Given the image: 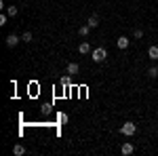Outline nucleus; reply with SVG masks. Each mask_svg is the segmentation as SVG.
I'll use <instances>...</instances> for the list:
<instances>
[{"mask_svg": "<svg viewBox=\"0 0 158 156\" xmlns=\"http://www.w3.org/2000/svg\"><path fill=\"white\" fill-rule=\"evenodd\" d=\"M106 57H108V51H106L103 47L93 48V53H91V59L95 61V63H101V61H106Z\"/></svg>", "mask_w": 158, "mask_h": 156, "instance_id": "nucleus-1", "label": "nucleus"}, {"mask_svg": "<svg viewBox=\"0 0 158 156\" xmlns=\"http://www.w3.org/2000/svg\"><path fill=\"white\" fill-rule=\"evenodd\" d=\"M120 133L131 137V135H135V133H137V124H133V122H124V124L120 127Z\"/></svg>", "mask_w": 158, "mask_h": 156, "instance_id": "nucleus-2", "label": "nucleus"}, {"mask_svg": "<svg viewBox=\"0 0 158 156\" xmlns=\"http://www.w3.org/2000/svg\"><path fill=\"white\" fill-rule=\"evenodd\" d=\"M19 42H21V38H19V36H15V34H9V36H6V47H9V48L17 47Z\"/></svg>", "mask_w": 158, "mask_h": 156, "instance_id": "nucleus-3", "label": "nucleus"}, {"mask_svg": "<svg viewBox=\"0 0 158 156\" xmlns=\"http://www.w3.org/2000/svg\"><path fill=\"white\" fill-rule=\"evenodd\" d=\"M116 44H118V48L124 51V48H129V44H131V38L129 36H120L118 40H116Z\"/></svg>", "mask_w": 158, "mask_h": 156, "instance_id": "nucleus-4", "label": "nucleus"}, {"mask_svg": "<svg viewBox=\"0 0 158 156\" xmlns=\"http://www.w3.org/2000/svg\"><path fill=\"white\" fill-rule=\"evenodd\" d=\"M120 152H122V154H124V156L133 154V152H135V145L131 144V141H127V144H122V148H120Z\"/></svg>", "mask_w": 158, "mask_h": 156, "instance_id": "nucleus-5", "label": "nucleus"}, {"mask_svg": "<svg viewBox=\"0 0 158 156\" xmlns=\"http://www.w3.org/2000/svg\"><path fill=\"white\" fill-rule=\"evenodd\" d=\"M78 53H80V55H89V53H93V51H91V44H89V42H80V44H78Z\"/></svg>", "mask_w": 158, "mask_h": 156, "instance_id": "nucleus-6", "label": "nucleus"}, {"mask_svg": "<svg viewBox=\"0 0 158 156\" xmlns=\"http://www.w3.org/2000/svg\"><path fill=\"white\" fill-rule=\"evenodd\" d=\"M78 70H80V68H78V63H68L65 74H68V76H76V74H78Z\"/></svg>", "mask_w": 158, "mask_h": 156, "instance_id": "nucleus-7", "label": "nucleus"}, {"mask_svg": "<svg viewBox=\"0 0 158 156\" xmlns=\"http://www.w3.org/2000/svg\"><path fill=\"white\" fill-rule=\"evenodd\" d=\"M148 57L152 61H158V47H150L148 48Z\"/></svg>", "mask_w": 158, "mask_h": 156, "instance_id": "nucleus-8", "label": "nucleus"}, {"mask_svg": "<svg viewBox=\"0 0 158 156\" xmlns=\"http://www.w3.org/2000/svg\"><path fill=\"white\" fill-rule=\"evenodd\" d=\"M86 25H89L91 30H93V27H97V25H99V17H97V15H91V17H89V21H86Z\"/></svg>", "mask_w": 158, "mask_h": 156, "instance_id": "nucleus-9", "label": "nucleus"}, {"mask_svg": "<svg viewBox=\"0 0 158 156\" xmlns=\"http://www.w3.org/2000/svg\"><path fill=\"white\" fill-rule=\"evenodd\" d=\"M13 154H15V156H23L25 154V148L21 144H15V145H13Z\"/></svg>", "mask_w": 158, "mask_h": 156, "instance_id": "nucleus-10", "label": "nucleus"}, {"mask_svg": "<svg viewBox=\"0 0 158 156\" xmlns=\"http://www.w3.org/2000/svg\"><path fill=\"white\" fill-rule=\"evenodd\" d=\"M89 32H91L89 25H80V27H78V36H80V38H86V36H89Z\"/></svg>", "mask_w": 158, "mask_h": 156, "instance_id": "nucleus-11", "label": "nucleus"}, {"mask_svg": "<svg viewBox=\"0 0 158 156\" xmlns=\"http://www.w3.org/2000/svg\"><path fill=\"white\" fill-rule=\"evenodd\" d=\"M148 76H150V78H156V76H158V68H156V65L148 68Z\"/></svg>", "mask_w": 158, "mask_h": 156, "instance_id": "nucleus-12", "label": "nucleus"}, {"mask_svg": "<svg viewBox=\"0 0 158 156\" xmlns=\"http://www.w3.org/2000/svg\"><path fill=\"white\" fill-rule=\"evenodd\" d=\"M17 13H19V9H17V6H6V15H9V17H15Z\"/></svg>", "mask_w": 158, "mask_h": 156, "instance_id": "nucleus-13", "label": "nucleus"}, {"mask_svg": "<svg viewBox=\"0 0 158 156\" xmlns=\"http://www.w3.org/2000/svg\"><path fill=\"white\" fill-rule=\"evenodd\" d=\"M21 40H23V42H32V32H23V34H21Z\"/></svg>", "mask_w": 158, "mask_h": 156, "instance_id": "nucleus-14", "label": "nucleus"}, {"mask_svg": "<svg viewBox=\"0 0 158 156\" xmlns=\"http://www.w3.org/2000/svg\"><path fill=\"white\" fill-rule=\"evenodd\" d=\"M133 38H137V40H139V38H143V30H141V27H137V30L133 32Z\"/></svg>", "mask_w": 158, "mask_h": 156, "instance_id": "nucleus-15", "label": "nucleus"}, {"mask_svg": "<svg viewBox=\"0 0 158 156\" xmlns=\"http://www.w3.org/2000/svg\"><path fill=\"white\" fill-rule=\"evenodd\" d=\"M6 19H9V15H0V25H6Z\"/></svg>", "mask_w": 158, "mask_h": 156, "instance_id": "nucleus-16", "label": "nucleus"}]
</instances>
